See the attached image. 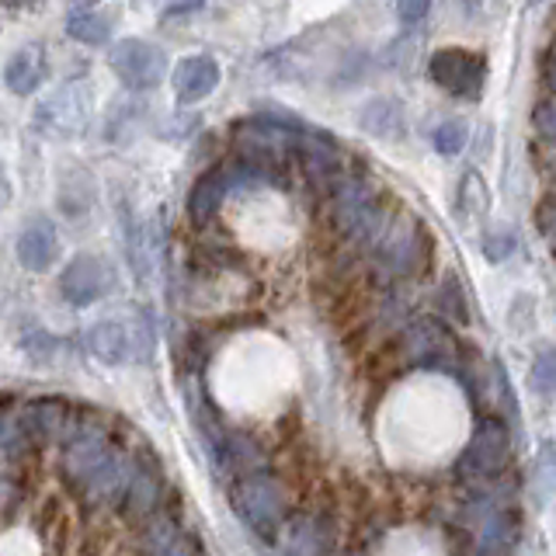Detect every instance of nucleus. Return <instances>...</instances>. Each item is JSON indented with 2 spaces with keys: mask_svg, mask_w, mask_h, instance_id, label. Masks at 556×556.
Returning <instances> with one entry per match:
<instances>
[{
  "mask_svg": "<svg viewBox=\"0 0 556 556\" xmlns=\"http://www.w3.org/2000/svg\"><path fill=\"white\" fill-rule=\"evenodd\" d=\"M136 459L122 456L112 434L98 425H74L60 445V477L84 504H122Z\"/></svg>",
  "mask_w": 556,
  "mask_h": 556,
  "instance_id": "obj_1",
  "label": "nucleus"
},
{
  "mask_svg": "<svg viewBox=\"0 0 556 556\" xmlns=\"http://www.w3.org/2000/svg\"><path fill=\"white\" fill-rule=\"evenodd\" d=\"M230 504L243 526H248L257 539H265V543H275L278 529L286 526V511H289L286 486L278 483L268 469L240 473L230 483Z\"/></svg>",
  "mask_w": 556,
  "mask_h": 556,
  "instance_id": "obj_2",
  "label": "nucleus"
},
{
  "mask_svg": "<svg viewBox=\"0 0 556 556\" xmlns=\"http://www.w3.org/2000/svg\"><path fill=\"white\" fill-rule=\"evenodd\" d=\"M268 181H278V178H271L268 170L248 164L243 156H237V161H230V164L208 167L202 178L191 185V191H188V219L195 223V226L213 223V216L219 213L223 202L230 199L233 191L254 188V185H268Z\"/></svg>",
  "mask_w": 556,
  "mask_h": 556,
  "instance_id": "obj_3",
  "label": "nucleus"
},
{
  "mask_svg": "<svg viewBox=\"0 0 556 556\" xmlns=\"http://www.w3.org/2000/svg\"><path fill=\"white\" fill-rule=\"evenodd\" d=\"M295 132H300V126L289 118H254L237 126V150L248 164L278 178V170L295 156Z\"/></svg>",
  "mask_w": 556,
  "mask_h": 556,
  "instance_id": "obj_4",
  "label": "nucleus"
},
{
  "mask_svg": "<svg viewBox=\"0 0 556 556\" xmlns=\"http://www.w3.org/2000/svg\"><path fill=\"white\" fill-rule=\"evenodd\" d=\"M508 459H511V428L504 417L486 414L477 421L473 439L466 442L456 463V473L463 480H494L508 469Z\"/></svg>",
  "mask_w": 556,
  "mask_h": 556,
  "instance_id": "obj_5",
  "label": "nucleus"
},
{
  "mask_svg": "<svg viewBox=\"0 0 556 556\" xmlns=\"http://www.w3.org/2000/svg\"><path fill=\"white\" fill-rule=\"evenodd\" d=\"M390 223L387 205H382L379 191L358 178L344 181L334 191V226L355 243H376L382 226Z\"/></svg>",
  "mask_w": 556,
  "mask_h": 556,
  "instance_id": "obj_6",
  "label": "nucleus"
},
{
  "mask_svg": "<svg viewBox=\"0 0 556 556\" xmlns=\"http://www.w3.org/2000/svg\"><path fill=\"white\" fill-rule=\"evenodd\" d=\"M94 109V94L87 80H66L35 109V129L52 139H74L87 129Z\"/></svg>",
  "mask_w": 556,
  "mask_h": 556,
  "instance_id": "obj_7",
  "label": "nucleus"
},
{
  "mask_svg": "<svg viewBox=\"0 0 556 556\" xmlns=\"http://www.w3.org/2000/svg\"><path fill=\"white\" fill-rule=\"evenodd\" d=\"M400 355L417 369H459L463 352L456 334L434 317H417L400 330Z\"/></svg>",
  "mask_w": 556,
  "mask_h": 556,
  "instance_id": "obj_8",
  "label": "nucleus"
},
{
  "mask_svg": "<svg viewBox=\"0 0 556 556\" xmlns=\"http://www.w3.org/2000/svg\"><path fill=\"white\" fill-rule=\"evenodd\" d=\"M109 70L132 91H153L167 80V52L147 39H118L109 49Z\"/></svg>",
  "mask_w": 556,
  "mask_h": 556,
  "instance_id": "obj_9",
  "label": "nucleus"
},
{
  "mask_svg": "<svg viewBox=\"0 0 556 556\" xmlns=\"http://www.w3.org/2000/svg\"><path fill=\"white\" fill-rule=\"evenodd\" d=\"M376 261L382 275H390V278H410L414 271H421L425 265L421 223L410 216H400L382 226V233L376 237Z\"/></svg>",
  "mask_w": 556,
  "mask_h": 556,
  "instance_id": "obj_10",
  "label": "nucleus"
},
{
  "mask_svg": "<svg viewBox=\"0 0 556 556\" xmlns=\"http://www.w3.org/2000/svg\"><path fill=\"white\" fill-rule=\"evenodd\" d=\"M428 77L439 84L442 91H448L452 98L477 101L483 94V84H486V60L473 49L448 46V49L431 52Z\"/></svg>",
  "mask_w": 556,
  "mask_h": 556,
  "instance_id": "obj_11",
  "label": "nucleus"
},
{
  "mask_svg": "<svg viewBox=\"0 0 556 556\" xmlns=\"http://www.w3.org/2000/svg\"><path fill=\"white\" fill-rule=\"evenodd\" d=\"M115 289V268L98 254H77L60 271V295L70 306H94Z\"/></svg>",
  "mask_w": 556,
  "mask_h": 556,
  "instance_id": "obj_12",
  "label": "nucleus"
},
{
  "mask_svg": "<svg viewBox=\"0 0 556 556\" xmlns=\"http://www.w3.org/2000/svg\"><path fill=\"white\" fill-rule=\"evenodd\" d=\"M164 501H167V483L156 459H136L132 466V480H129V491L122 497V511L132 521V526H147L156 515L164 511Z\"/></svg>",
  "mask_w": 556,
  "mask_h": 556,
  "instance_id": "obj_13",
  "label": "nucleus"
},
{
  "mask_svg": "<svg viewBox=\"0 0 556 556\" xmlns=\"http://www.w3.org/2000/svg\"><path fill=\"white\" fill-rule=\"evenodd\" d=\"M60 251H63L60 230L49 216H31V219H25L22 230H17V240H14L17 265L31 275L49 271L52 265H56Z\"/></svg>",
  "mask_w": 556,
  "mask_h": 556,
  "instance_id": "obj_14",
  "label": "nucleus"
},
{
  "mask_svg": "<svg viewBox=\"0 0 556 556\" xmlns=\"http://www.w3.org/2000/svg\"><path fill=\"white\" fill-rule=\"evenodd\" d=\"M170 87H174V98L181 104H199L219 87V63L205 52H195V56H185L178 60L170 74Z\"/></svg>",
  "mask_w": 556,
  "mask_h": 556,
  "instance_id": "obj_15",
  "label": "nucleus"
},
{
  "mask_svg": "<svg viewBox=\"0 0 556 556\" xmlns=\"http://www.w3.org/2000/svg\"><path fill=\"white\" fill-rule=\"evenodd\" d=\"M46 74H49V66H46V52L42 46H22V49H14L8 63H4V84H8V91L17 94V98H28L35 94L39 87L46 84Z\"/></svg>",
  "mask_w": 556,
  "mask_h": 556,
  "instance_id": "obj_16",
  "label": "nucleus"
},
{
  "mask_svg": "<svg viewBox=\"0 0 556 556\" xmlns=\"http://www.w3.org/2000/svg\"><path fill=\"white\" fill-rule=\"evenodd\" d=\"M84 344L98 362L104 365H122L132 355V338L129 327L122 320H98L84 330Z\"/></svg>",
  "mask_w": 556,
  "mask_h": 556,
  "instance_id": "obj_17",
  "label": "nucleus"
},
{
  "mask_svg": "<svg viewBox=\"0 0 556 556\" xmlns=\"http://www.w3.org/2000/svg\"><path fill=\"white\" fill-rule=\"evenodd\" d=\"M295 156L303 161V170L313 181H327L334 178L341 167V153L338 143H330L327 136H313V132H295Z\"/></svg>",
  "mask_w": 556,
  "mask_h": 556,
  "instance_id": "obj_18",
  "label": "nucleus"
},
{
  "mask_svg": "<svg viewBox=\"0 0 556 556\" xmlns=\"http://www.w3.org/2000/svg\"><path fill=\"white\" fill-rule=\"evenodd\" d=\"M25 431L31 434L35 445H49L52 439H60L63 425H66V407L60 400H28V404L17 410Z\"/></svg>",
  "mask_w": 556,
  "mask_h": 556,
  "instance_id": "obj_19",
  "label": "nucleus"
},
{
  "mask_svg": "<svg viewBox=\"0 0 556 556\" xmlns=\"http://www.w3.org/2000/svg\"><path fill=\"white\" fill-rule=\"evenodd\" d=\"M139 546L150 549V553H161V556H178V553H191V549H202V543L195 535H188L174 518L156 515L153 521L143 526V539Z\"/></svg>",
  "mask_w": 556,
  "mask_h": 556,
  "instance_id": "obj_20",
  "label": "nucleus"
},
{
  "mask_svg": "<svg viewBox=\"0 0 556 556\" xmlns=\"http://www.w3.org/2000/svg\"><path fill=\"white\" fill-rule=\"evenodd\" d=\"M286 549L289 553H324L334 546V529H330V521L320 518V515H303L295 518L292 526L286 529Z\"/></svg>",
  "mask_w": 556,
  "mask_h": 556,
  "instance_id": "obj_21",
  "label": "nucleus"
},
{
  "mask_svg": "<svg viewBox=\"0 0 556 556\" xmlns=\"http://www.w3.org/2000/svg\"><path fill=\"white\" fill-rule=\"evenodd\" d=\"M518 532H521V521H518V511L508 508V504H501L491 515H483L480 521V549H511L518 543Z\"/></svg>",
  "mask_w": 556,
  "mask_h": 556,
  "instance_id": "obj_22",
  "label": "nucleus"
},
{
  "mask_svg": "<svg viewBox=\"0 0 556 556\" xmlns=\"http://www.w3.org/2000/svg\"><path fill=\"white\" fill-rule=\"evenodd\" d=\"M358 122H362V129H369L379 139L404 136V112H400L396 101H387V98L365 104V112L358 115Z\"/></svg>",
  "mask_w": 556,
  "mask_h": 556,
  "instance_id": "obj_23",
  "label": "nucleus"
},
{
  "mask_svg": "<svg viewBox=\"0 0 556 556\" xmlns=\"http://www.w3.org/2000/svg\"><path fill=\"white\" fill-rule=\"evenodd\" d=\"M39 448L31 442V434L25 431L22 417H17V410H4V421H0V452H4V466H17L22 459H28V452Z\"/></svg>",
  "mask_w": 556,
  "mask_h": 556,
  "instance_id": "obj_24",
  "label": "nucleus"
},
{
  "mask_svg": "<svg viewBox=\"0 0 556 556\" xmlns=\"http://www.w3.org/2000/svg\"><path fill=\"white\" fill-rule=\"evenodd\" d=\"M66 35L74 42H80V46H104L112 39V22L104 14H98V11L80 8V11H74L66 17Z\"/></svg>",
  "mask_w": 556,
  "mask_h": 556,
  "instance_id": "obj_25",
  "label": "nucleus"
},
{
  "mask_svg": "<svg viewBox=\"0 0 556 556\" xmlns=\"http://www.w3.org/2000/svg\"><path fill=\"white\" fill-rule=\"evenodd\" d=\"M466 143H469V129L463 118H445L431 132V147L442 156H459L466 150Z\"/></svg>",
  "mask_w": 556,
  "mask_h": 556,
  "instance_id": "obj_26",
  "label": "nucleus"
},
{
  "mask_svg": "<svg viewBox=\"0 0 556 556\" xmlns=\"http://www.w3.org/2000/svg\"><path fill=\"white\" fill-rule=\"evenodd\" d=\"M486 205H491V199H486V188H483V178L477 170H469L463 185H459V213L466 219H473V216H483L486 213Z\"/></svg>",
  "mask_w": 556,
  "mask_h": 556,
  "instance_id": "obj_27",
  "label": "nucleus"
},
{
  "mask_svg": "<svg viewBox=\"0 0 556 556\" xmlns=\"http://www.w3.org/2000/svg\"><path fill=\"white\" fill-rule=\"evenodd\" d=\"M532 390L539 396H556V348H543L532 362Z\"/></svg>",
  "mask_w": 556,
  "mask_h": 556,
  "instance_id": "obj_28",
  "label": "nucleus"
},
{
  "mask_svg": "<svg viewBox=\"0 0 556 556\" xmlns=\"http://www.w3.org/2000/svg\"><path fill=\"white\" fill-rule=\"evenodd\" d=\"M483 254H486V261H508L515 251H518V237H515V230L511 226H494V230H486L483 233Z\"/></svg>",
  "mask_w": 556,
  "mask_h": 556,
  "instance_id": "obj_29",
  "label": "nucleus"
},
{
  "mask_svg": "<svg viewBox=\"0 0 556 556\" xmlns=\"http://www.w3.org/2000/svg\"><path fill=\"white\" fill-rule=\"evenodd\" d=\"M22 344H25V352L35 358V362H42V365H49L52 362V355L60 352V338H52L49 330H25V338H22Z\"/></svg>",
  "mask_w": 556,
  "mask_h": 556,
  "instance_id": "obj_30",
  "label": "nucleus"
},
{
  "mask_svg": "<svg viewBox=\"0 0 556 556\" xmlns=\"http://www.w3.org/2000/svg\"><path fill=\"white\" fill-rule=\"evenodd\" d=\"M439 303H442V309L448 313V317H456L459 324L469 320V313H466V295H463V289H459V282H456V275H445V282H442V289H439Z\"/></svg>",
  "mask_w": 556,
  "mask_h": 556,
  "instance_id": "obj_31",
  "label": "nucleus"
},
{
  "mask_svg": "<svg viewBox=\"0 0 556 556\" xmlns=\"http://www.w3.org/2000/svg\"><path fill=\"white\" fill-rule=\"evenodd\" d=\"M532 126H535V136L543 139V143L556 147V98H546V101L535 104Z\"/></svg>",
  "mask_w": 556,
  "mask_h": 556,
  "instance_id": "obj_32",
  "label": "nucleus"
},
{
  "mask_svg": "<svg viewBox=\"0 0 556 556\" xmlns=\"http://www.w3.org/2000/svg\"><path fill=\"white\" fill-rule=\"evenodd\" d=\"M431 11V0H396V14L404 25H421Z\"/></svg>",
  "mask_w": 556,
  "mask_h": 556,
  "instance_id": "obj_33",
  "label": "nucleus"
},
{
  "mask_svg": "<svg viewBox=\"0 0 556 556\" xmlns=\"http://www.w3.org/2000/svg\"><path fill=\"white\" fill-rule=\"evenodd\" d=\"M535 480L546 483V494H556V452H543V456H539Z\"/></svg>",
  "mask_w": 556,
  "mask_h": 556,
  "instance_id": "obj_34",
  "label": "nucleus"
},
{
  "mask_svg": "<svg viewBox=\"0 0 556 556\" xmlns=\"http://www.w3.org/2000/svg\"><path fill=\"white\" fill-rule=\"evenodd\" d=\"M494 376H497V387H501V396H504V404H508V421H515L518 417V404H515V396H511V379H508V369H504L501 362H494Z\"/></svg>",
  "mask_w": 556,
  "mask_h": 556,
  "instance_id": "obj_35",
  "label": "nucleus"
},
{
  "mask_svg": "<svg viewBox=\"0 0 556 556\" xmlns=\"http://www.w3.org/2000/svg\"><path fill=\"white\" fill-rule=\"evenodd\" d=\"M539 226H543V233H546V240L556 248V195L539 208Z\"/></svg>",
  "mask_w": 556,
  "mask_h": 556,
  "instance_id": "obj_36",
  "label": "nucleus"
},
{
  "mask_svg": "<svg viewBox=\"0 0 556 556\" xmlns=\"http://www.w3.org/2000/svg\"><path fill=\"white\" fill-rule=\"evenodd\" d=\"M202 4H205V0H161V8H164V14H167V17L195 14V11H202Z\"/></svg>",
  "mask_w": 556,
  "mask_h": 556,
  "instance_id": "obj_37",
  "label": "nucleus"
},
{
  "mask_svg": "<svg viewBox=\"0 0 556 556\" xmlns=\"http://www.w3.org/2000/svg\"><path fill=\"white\" fill-rule=\"evenodd\" d=\"M546 84H549V91L556 94V39L546 52Z\"/></svg>",
  "mask_w": 556,
  "mask_h": 556,
  "instance_id": "obj_38",
  "label": "nucleus"
},
{
  "mask_svg": "<svg viewBox=\"0 0 556 556\" xmlns=\"http://www.w3.org/2000/svg\"><path fill=\"white\" fill-rule=\"evenodd\" d=\"M4 4L11 11H31V8H39V0H4Z\"/></svg>",
  "mask_w": 556,
  "mask_h": 556,
  "instance_id": "obj_39",
  "label": "nucleus"
},
{
  "mask_svg": "<svg viewBox=\"0 0 556 556\" xmlns=\"http://www.w3.org/2000/svg\"><path fill=\"white\" fill-rule=\"evenodd\" d=\"M70 4H80V8H87V4H94V0H70Z\"/></svg>",
  "mask_w": 556,
  "mask_h": 556,
  "instance_id": "obj_40",
  "label": "nucleus"
},
{
  "mask_svg": "<svg viewBox=\"0 0 556 556\" xmlns=\"http://www.w3.org/2000/svg\"><path fill=\"white\" fill-rule=\"evenodd\" d=\"M529 4H546V0H529Z\"/></svg>",
  "mask_w": 556,
  "mask_h": 556,
  "instance_id": "obj_41",
  "label": "nucleus"
}]
</instances>
